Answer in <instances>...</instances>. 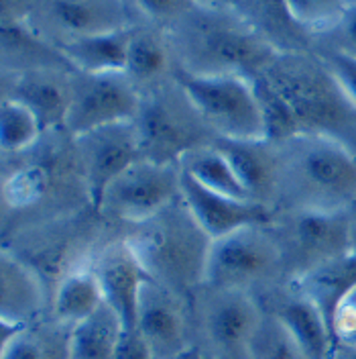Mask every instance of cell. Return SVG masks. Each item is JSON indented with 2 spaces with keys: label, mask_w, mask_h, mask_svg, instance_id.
I'll list each match as a JSON object with an SVG mask.
<instances>
[{
  "label": "cell",
  "mask_w": 356,
  "mask_h": 359,
  "mask_svg": "<svg viewBox=\"0 0 356 359\" xmlns=\"http://www.w3.org/2000/svg\"><path fill=\"white\" fill-rule=\"evenodd\" d=\"M92 206L73 135L45 131L29 149L2 156V239Z\"/></svg>",
  "instance_id": "6da1fadb"
},
{
  "label": "cell",
  "mask_w": 356,
  "mask_h": 359,
  "mask_svg": "<svg viewBox=\"0 0 356 359\" xmlns=\"http://www.w3.org/2000/svg\"><path fill=\"white\" fill-rule=\"evenodd\" d=\"M176 67L194 76H241L255 80L279 49L241 11L194 4L165 29Z\"/></svg>",
  "instance_id": "7a4b0ae2"
},
{
  "label": "cell",
  "mask_w": 356,
  "mask_h": 359,
  "mask_svg": "<svg viewBox=\"0 0 356 359\" xmlns=\"http://www.w3.org/2000/svg\"><path fill=\"white\" fill-rule=\"evenodd\" d=\"M277 147L273 212L344 210L356 198V156L340 143L299 133Z\"/></svg>",
  "instance_id": "3957f363"
},
{
  "label": "cell",
  "mask_w": 356,
  "mask_h": 359,
  "mask_svg": "<svg viewBox=\"0 0 356 359\" xmlns=\"http://www.w3.org/2000/svg\"><path fill=\"white\" fill-rule=\"evenodd\" d=\"M295 114L299 131L326 137L356 156V102L313 51H279L261 74Z\"/></svg>",
  "instance_id": "277c9868"
},
{
  "label": "cell",
  "mask_w": 356,
  "mask_h": 359,
  "mask_svg": "<svg viewBox=\"0 0 356 359\" xmlns=\"http://www.w3.org/2000/svg\"><path fill=\"white\" fill-rule=\"evenodd\" d=\"M143 269L161 286L192 298L206 282L212 239L183 198L122 233Z\"/></svg>",
  "instance_id": "5b68a950"
},
{
  "label": "cell",
  "mask_w": 356,
  "mask_h": 359,
  "mask_svg": "<svg viewBox=\"0 0 356 359\" xmlns=\"http://www.w3.org/2000/svg\"><path fill=\"white\" fill-rule=\"evenodd\" d=\"M120 235L96 208L37 224L2 239V249L19 257L43 282L49 300L67 273L90 266L98 249Z\"/></svg>",
  "instance_id": "8992f818"
},
{
  "label": "cell",
  "mask_w": 356,
  "mask_h": 359,
  "mask_svg": "<svg viewBox=\"0 0 356 359\" xmlns=\"http://www.w3.org/2000/svg\"><path fill=\"white\" fill-rule=\"evenodd\" d=\"M143 159L178 165L190 151L214 143L216 135L200 111L171 76L153 88L141 92V107L134 116Z\"/></svg>",
  "instance_id": "52a82bcc"
},
{
  "label": "cell",
  "mask_w": 356,
  "mask_h": 359,
  "mask_svg": "<svg viewBox=\"0 0 356 359\" xmlns=\"http://www.w3.org/2000/svg\"><path fill=\"white\" fill-rule=\"evenodd\" d=\"M281 282L287 278L271 223L250 224L212 243L204 284L257 296Z\"/></svg>",
  "instance_id": "ba28073f"
},
{
  "label": "cell",
  "mask_w": 356,
  "mask_h": 359,
  "mask_svg": "<svg viewBox=\"0 0 356 359\" xmlns=\"http://www.w3.org/2000/svg\"><path fill=\"white\" fill-rule=\"evenodd\" d=\"M192 304L194 347L204 358L245 359L246 345L259 318L261 304L255 294L201 284Z\"/></svg>",
  "instance_id": "9c48e42d"
},
{
  "label": "cell",
  "mask_w": 356,
  "mask_h": 359,
  "mask_svg": "<svg viewBox=\"0 0 356 359\" xmlns=\"http://www.w3.org/2000/svg\"><path fill=\"white\" fill-rule=\"evenodd\" d=\"M271 229L281 249L287 282L350 253L344 210H279Z\"/></svg>",
  "instance_id": "30bf717a"
},
{
  "label": "cell",
  "mask_w": 356,
  "mask_h": 359,
  "mask_svg": "<svg viewBox=\"0 0 356 359\" xmlns=\"http://www.w3.org/2000/svg\"><path fill=\"white\" fill-rule=\"evenodd\" d=\"M173 78L216 137L265 139V123L252 80L241 76H194L179 67L173 69Z\"/></svg>",
  "instance_id": "8fae6325"
},
{
  "label": "cell",
  "mask_w": 356,
  "mask_h": 359,
  "mask_svg": "<svg viewBox=\"0 0 356 359\" xmlns=\"http://www.w3.org/2000/svg\"><path fill=\"white\" fill-rule=\"evenodd\" d=\"M178 198H181V168L138 159L106 188L98 212L122 235Z\"/></svg>",
  "instance_id": "7c38bea8"
},
{
  "label": "cell",
  "mask_w": 356,
  "mask_h": 359,
  "mask_svg": "<svg viewBox=\"0 0 356 359\" xmlns=\"http://www.w3.org/2000/svg\"><path fill=\"white\" fill-rule=\"evenodd\" d=\"M138 21L133 0H39L27 19L57 47L80 37L127 29Z\"/></svg>",
  "instance_id": "4fadbf2b"
},
{
  "label": "cell",
  "mask_w": 356,
  "mask_h": 359,
  "mask_svg": "<svg viewBox=\"0 0 356 359\" xmlns=\"http://www.w3.org/2000/svg\"><path fill=\"white\" fill-rule=\"evenodd\" d=\"M141 92L124 72L82 74L76 72L73 96L67 112L66 131L73 137L94 129L134 121Z\"/></svg>",
  "instance_id": "5bb4252c"
},
{
  "label": "cell",
  "mask_w": 356,
  "mask_h": 359,
  "mask_svg": "<svg viewBox=\"0 0 356 359\" xmlns=\"http://www.w3.org/2000/svg\"><path fill=\"white\" fill-rule=\"evenodd\" d=\"M136 331L155 359H176L194 347L190 298L147 280L136 314Z\"/></svg>",
  "instance_id": "9a60e30c"
},
{
  "label": "cell",
  "mask_w": 356,
  "mask_h": 359,
  "mask_svg": "<svg viewBox=\"0 0 356 359\" xmlns=\"http://www.w3.org/2000/svg\"><path fill=\"white\" fill-rule=\"evenodd\" d=\"M80 163L88 182L92 206L98 210L106 188L133 163L143 159L134 121L106 125L73 137Z\"/></svg>",
  "instance_id": "2e32d148"
},
{
  "label": "cell",
  "mask_w": 356,
  "mask_h": 359,
  "mask_svg": "<svg viewBox=\"0 0 356 359\" xmlns=\"http://www.w3.org/2000/svg\"><path fill=\"white\" fill-rule=\"evenodd\" d=\"M90 266L98 278L104 304L118 316L122 329H134L141 292L149 276L127 239L122 235L111 237Z\"/></svg>",
  "instance_id": "e0dca14e"
},
{
  "label": "cell",
  "mask_w": 356,
  "mask_h": 359,
  "mask_svg": "<svg viewBox=\"0 0 356 359\" xmlns=\"http://www.w3.org/2000/svg\"><path fill=\"white\" fill-rule=\"evenodd\" d=\"M73 69H31L2 74V98L24 104L45 131L66 129L73 96Z\"/></svg>",
  "instance_id": "ac0fdd59"
},
{
  "label": "cell",
  "mask_w": 356,
  "mask_h": 359,
  "mask_svg": "<svg viewBox=\"0 0 356 359\" xmlns=\"http://www.w3.org/2000/svg\"><path fill=\"white\" fill-rule=\"evenodd\" d=\"M263 311L275 314L290 331L308 359H328L334 339L312 300L293 282H281L255 296Z\"/></svg>",
  "instance_id": "d6986e66"
},
{
  "label": "cell",
  "mask_w": 356,
  "mask_h": 359,
  "mask_svg": "<svg viewBox=\"0 0 356 359\" xmlns=\"http://www.w3.org/2000/svg\"><path fill=\"white\" fill-rule=\"evenodd\" d=\"M181 198L212 241L250 224H269L275 212L265 204L214 192L181 172Z\"/></svg>",
  "instance_id": "ffe728a7"
},
{
  "label": "cell",
  "mask_w": 356,
  "mask_h": 359,
  "mask_svg": "<svg viewBox=\"0 0 356 359\" xmlns=\"http://www.w3.org/2000/svg\"><path fill=\"white\" fill-rule=\"evenodd\" d=\"M51 300L39 276L19 257L0 253V325L21 329L49 314Z\"/></svg>",
  "instance_id": "44dd1931"
},
{
  "label": "cell",
  "mask_w": 356,
  "mask_h": 359,
  "mask_svg": "<svg viewBox=\"0 0 356 359\" xmlns=\"http://www.w3.org/2000/svg\"><path fill=\"white\" fill-rule=\"evenodd\" d=\"M214 145L234 168L236 176L246 188L250 201L273 208L277 182V147L269 139H222L216 137Z\"/></svg>",
  "instance_id": "7402d4cb"
},
{
  "label": "cell",
  "mask_w": 356,
  "mask_h": 359,
  "mask_svg": "<svg viewBox=\"0 0 356 359\" xmlns=\"http://www.w3.org/2000/svg\"><path fill=\"white\" fill-rule=\"evenodd\" d=\"M324 316L336 345V323L346 300L356 292V257L346 253L293 280Z\"/></svg>",
  "instance_id": "603a6c76"
},
{
  "label": "cell",
  "mask_w": 356,
  "mask_h": 359,
  "mask_svg": "<svg viewBox=\"0 0 356 359\" xmlns=\"http://www.w3.org/2000/svg\"><path fill=\"white\" fill-rule=\"evenodd\" d=\"M173 69L176 60L165 29L147 21L133 25L124 74L138 92L165 82L173 76Z\"/></svg>",
  "instance_id": "cb8c5ba5"
},
{
  "label": "cell",
  "mask_w": 356,
  "mask_h": 359,
  "mask_svg": "<svg viewBox=\"0 0 356 359\" xmlns=\"http://www.w3.org/2000/svg\"><path fill=\"white\" fill-rule=\"evenodd\" d=\"M0 47L2 74H19L31 69H73L62 49L45 39L27 21L2 22Z\"/></svg>",
  "instance_id": "d4e9b609"
},
{
  "label": "cell",
  "mask_w": 356,
  "mask_h": 359,
  "mask_svg": "<svg viewBox=\"0 0 356 359\" xmlns=\"http://www.w3.org/2000/svg\"><path fill=\"white\" fill-rule=\"evenodd\" d=\"M71 335L51 314L21 329L2 327L0 359H71Z\"/></svg>",
  "instance_id": "484cf974"
},
{
  "label": "cell",
  "mask_w": 356,
  "mask_h": 359,
  "mask_svg": "<svg viewBox=\"0 0 356 359\" xmlns=\"http://www.w3.org/2000/svg\"><path fill=\"white\" fill-rule=\"evenodd\" d=\"M131 31L133 27L80 37L69 43H64L59 49L76 72H82V74L124 72L127 57H129Z\"/></svg>",
  "instance_id": "4316f807"
},
{
  "label": "cell",
  "mask_w": 356,
  "mask_h": 359,
  "mask_svg": "<svg viewBox=\"0 0 356 359\" xmlns=\"http://www.w3.org/2000/svg\"><path fill=\"white\" fill-rule=\"evenodd\" d=\"M104 306L102 290L92 266L67 273L53 292L49 314L62 325L76 329Z\"/></svg>",
  "instance_id": "83f0119b"
},
{
  "label": "cell",
  "mask_w": 356,
  "mask_h": 359,
  "mask_svg": "<svg viewBox=\"0 0 356 359\" xmlns=\"http://www.w3.org/2000/svg\"><path fill=\"white\" fill-rule=\"evenodd\" d=\"M179 168H181V172H185L187 176H192L196 182H200L201 186H206L214 192L250 201V196H248L241 178L236 176L234 168L230 165V161L224 157L222 151L214 143L190 151L181 159Z\"/></svg>",
  "instance_id": "f1b7e54d"
},
{
  "label": "cell",
  "mask_w": 356,
  "mask_h": 359,
  "mask_svg": "<svg viewBox=\"0 0 356 359\" xmlns=\"http://www.w3.org/2000/svg\"><path fill=\"white\" fill-rule=\"evenodd\" d=\"M122 325L104 304L86 323L78 325L71 335V359H112Z\"/></svg>",
  "instance_id": "f546056e"
},
{
  "label": "cell",
  "mask_w": 356,
  "mask_h": 359,
  "mask_svg": "<svg viewBox=\"0 0 356 359\" xmlns=\"http://www.w3.org/2000/svg\"><path fill=\"white\" fill-rule=\"evenodd\" d=\"M245 359H308L287 327L275 316L263 311L246 345Z\"/></svg>",
  "instance_id": "4dcf8cb0"
},
{
  "label": "cell",
  "mask_w": 356,
  "mask_h": 359,
  "mask_svg": "<svg viewBox=\"0 0 356 359\" xmlns=\"http://www.w3.org/2000/svg\"><path fill=\"white\" fill-rule=\"evenodd\" d=\"M41 135H43V129L33 112L17 100L2 98V102H0V149H2V156L21 154L24 149H29Z\"/></svg>",
  "instance_id": "1f68e13d"
},
{
  "label": "cell",
  "mask_w": 356,
  "mask_h": 359,
  "mask_svg": "<svg viewBox=\"0 0 356 359\" xmlns=\"http://www.w3.org/2000/svg\"><path fill=\"white\" fill-rule=\"evenodd\" d=\"M252 88L257 94L261 114H263V123H265V139L279 143L285 141L293 135H299V125L295 121V114L290 109V104L285 102V98L269 84L263 76H257L252 80Z\"/></svg>",
  "instance_id": "d6a6232c"
},
{
  "label": "cell",
  "mask_w": 356,
  "mask_h": 359,
  "mask_svg": "<svg viewBox=\"0 0 356 359\" xmlns=\"http://www.w3.org/2000/svg\"><path fill=\"white\" fill-rule=\"evenodd\" d=\"M350 0H283L290 17L310 37L328 31L334 25Z\"/></svg>",
  "instance_id": "836d02e7"
},
{
  "label": "cell",
  "mask_w": 356,
  "mask_h": 359,
  "mask_svg": "<svg viewBox=\"0 0 356 359\" xmlns=\"http://www.w3.org/2000/svg\"><path fill=\"white\" fill-rule=\"evenodd\" d=\"M313 51H334L356 60V2H350L340 19L312 39Z\"/></svg>",
  "instance_id": "e575fe53"
},
{
  "label": "cell",
  "mask_w": 356,
  "mask_h": 359,
  "mask_svg": "<svg viewBox=\"0 0 356 359\" xmlns=\"http://www.w3.org/2000/svg\"><path fill=\"white\" fill-rule=\"evenodd\" d=\"M133 2L143 21L153 22L161 29L171 27L196 4V0H133Z\"/></svg>",
  "instance_id": "d590c367"
},
{
  "label": "cell",
  "mask_w": 356,
  "mask_h": 359,
  "mask_svg": "<svg viewBox=\"0 0 356 359\" xmlns=\"http://www.w3.org/2000/svg\"><path fill=\"white\" fill-rule=\"evenodd\" d=\"M336 74L340 84L350 94V98L356 102V60L340 55L334 51H315Z\"/></svg>",
  "instance_id": "8d00e7d4"
},
{
  "label": "cell",
  "mask_w": 356,
  "mask_h": 359,
  "mask_svg": "<svg viewBox=\"0 0 356 359\" xmlns=\"http://www.w3.org/2000/svg\"><path fill=\"white\" fill-rule=\"evenodd\" d=\"M112 359H155V355L134 327L120 331Z\"/></svg>",
  "instance_id": "74e56055"
},
{
  "label": "cell",
  "mask_w": 356,
  "mask_h": 359,
  "mask_svg": "<svg viewBox=\"0 0 356 359\" xmlns=\"http://www.w3.org/2000/svg\"><path fill=\"white\" fill-rule=\"evenodd\" d=\"M356 343V292L346 300L336 323V345ZM334 345V347H336Z\"/></svg>",
  "instance_id": "f35d334b"
},
{
  "label": "cell",
  "mask_w": 356,
  "mask_h": 359,
  "mask_svg": "<svg viewBox=\"0 0 356 359\" xmlns=\"http://www.w3.org/2000/svg\"><path fill=\"white\" fill-rule=\"evenodd\" d=\"M39 0H2V22L27 21Z\"/></svg>",
  "instance_id": "ab89813d"
},
{
  "label": "cell",
  "mask_w": 356,
  "mask_h": 359,
  "mask_svg": "<svg viewBox=\"0 0 356 359\" xmlns=\"http://www.w3.org/2000/svg\"><path fill=\"white\" fill-rule=\"evenodd\" d=\"M346 223H348V245H350V253L356 257V198L346 208Z\"/></svg>",
  "instance_id": "60d3db41"
},
{
  "label": "cell",
  "mask_w": 356,
  "mask_h": 359,
  "mask_svg": "<svg viewBox=\"0 0 356 359\" xmlns=\"http://www.w3.org/2000/svg\"><path fill=\"white\" fill-rule=\"evenodd\" d=\"M328 359H356V343H338Z\"/></svg>",
  "instance_id": "b9f144b4"
},
{
  "label": "cell",
  "mask_w": 356,
  "mask_h": 359,
  "mask_svg": "<svg viewBox=\"0 0 356 359\" xmlns=\"http://www.w3.org/2000/svg\"><path fill=\"white\" fill-rule=\"evenodd\" d=\"M198 4L204 6H216V8H232V11H241L246 0H196Z\"/></svg>",
  "instance_id": "7bdbcfd3"
},
{
  "label": "cell",
  "mask_w": 356,
  "mask_h": 359,
  "mask_svg": "<svg viewBox=\"0 0 356 359\" xmlns=\"http://www.w3.org/2000/svg\"><path fill=\"white\" fill-rule=\"evenodd\" d=\"M176 359H204V358H201V351L198 349V347H192L190 351H185L183 355H179V358Z\"/></svg>",
  "instance_id": "ee69618b"
},
{
  "label": "cell",
  "mask_w": 356,
  "mask_h": 359,
  "mask_svg": "<svg viewBox=\"0 0 356 359\" xmlns=\"http://www.w3.org/2000/svg\"><path fill=\"white\" fill-rule=\"evenodd\" d=\"M201 358H204V355H201ZM204 359H210V358H204Z\"/></svg>",
  "instance_id": "f6af8a7d"
}]
</instances>
